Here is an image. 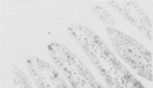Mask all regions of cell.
Wrapping results in <instances>:
<instances>
[{"label": "cell", "mask_w": 153, "mask_h": 88, "mask_svg": "<svg viewBox=\"0 0 153 88\" xmlns=\"http://www.w3.org/2000/svg\"><path fill=\"white\" fill-rule=\"evenodd\" d=\"M107 35L115 47V50L124 58V61L129 64L138 74L149 79L152 82L153 79V65H152V53L141 46L138 41H135L132 36L123 33L118 29L109 28Z\"/></svg>", "instance_id": "cell-2"}, {"label": "cell", "mask_w": 153, "mask_h": 88, "mask_svg": "<svg viewBox=\"0 0 153 88\" xmlns=\"http://www.w3.org/2000/svg\"><path fill=\"white\" fill-rule=\"evenodd\" d=\"M110 5L124 18L129 20L133 26H136L149 40H152V20L136 3H133V2H110Z\"/></svg>", "instance_id": "cell-5"}, {"label": "cell", "mask_w": 153, "mask_h": 88, "mask_svg": "<svg viewBox=\"0 0 153 88\" xmlns=\"http://www.w3.org/2000/svg\"><path fill=\"white\" fill-rule=\"evenodd\" d=\"M48 49L55 64L63 70L74 88H103L95 81L92 73L86 68L81 59L76 58L66 46L61 43H51Z\"/></svg>", "instance_id": "cell-3"}, {"label": "cell", "mask_w": 153, "mask_h": 88, "mask_svg": "<svg viewBox=\"0 0 153 88\" xmlns=\"http://www.w3.org/2000/svg\"><path fill=\"white\" fill-rule=\"evenodd\" d=\"M94 12H95V14H97V17L101 20V21H104V23H107V24H110V26H112V24H115V21H113V18L107 14V12L103 9V8H101V6H94Z\"/></svg>", "instance_id": "cell-7"}, {"label": "cell", "mask_w": 153, "mask_h": 88, "mask_svg": "<svg viewBox=\"0 0 153 88\" xmlns=\"http://www.w3.org/2000/svg\"><path fill=\"white\" fill-rule=\"evenodd\" d=\"M26 64L38 88H68L61 74L55 70V67L48 64L46 61L32 56L26 61Z\"/></svg>", "instance_id": "cell-4"}, {"label": "cell", "mask_w": 153, "mask_h": 88, "mask_svg": "<svg viewBox=\"0 0 153 88\" xmlns=\"http://www.w3.org/2000/svg\"><path fill=\"white\" fill-rule=\"evenodd\" d=\"M12 74H14V88H31L29 82L26 81V76L14 67V70H12Z\"/></svg>", "instance_id": "cell-6"}, {"label": "cell", "mask_w": 153, "mask_h": 88, "mask_svg": "<svg viewBox=\"0 0 153 88\" xmlns=\"http://www.w3.org/2000/svg\"><path fill=\"white\" fill-rule=\"evenodd\" d=\"M69 32L80 43L86 55L97 65L110 88H143L138 79H135L127 71V68L117 59V56L110 52L109 47L91 29L81 26V24H72L69 28Z\"/></svg>", "instance_id": "cell-1"}]
</instances>
